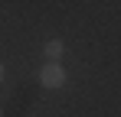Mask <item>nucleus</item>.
Returning <instances> with one entry per match:
<instances>
[{
	"mask_svg": "<svg viewBox=\"0 0 121 117\" xmlns=\"http://www.w3.org/2000/svg\"><path fill=\"white\" fill-rule=\"evenodd\" d=\"M39 85H46V88H62L65 85V68H62L59 62H46L39 72Z\"/></svg>",
	"mask_w": 121,
	"mask_h": 117,
	"instance_id": "f257e3e1",
	"label": "nucleus"
},
{
	"mask_svg": "<svg viewBox=\"0 0 121 117\" xmlns=\"http://www.w3.org/2000/svg\"><path fill=\"white\" fill-rule=\"evenodd\" d=\"M0 81H3V65H0Z\"/></svg>",
	"mask_w": 121,
	"mask_h": 117,
	"instance_id": "7ed1b4c3",
	"label": "nucleus"
},
{
	"mask_svg": "<svg viewBox=\"0 0 121 117\" xmlns=\"http://www.w3.org/2000/svg\"><path fill=\"white\" fill-rule=\"evenodd\" d=\"M62 49H65V46H62L59 39H49L43 52H46V58H49V62H59V58H62Z\"/></svg>",
	"mask_w": 121,
	"mask_h": 117,
	"instance_id": "f03ea898",
	"label": "nucleus"
}]
</instances>
